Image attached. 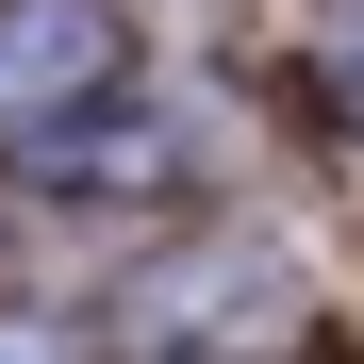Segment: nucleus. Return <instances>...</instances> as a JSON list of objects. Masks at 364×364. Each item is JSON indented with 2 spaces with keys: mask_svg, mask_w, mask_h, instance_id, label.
<instances>
[{
  "mask_svg": "<svg viewBox=\"0 0 364 364\" xmlns=\"http://www.w3.org/2000/svg\"><path fill=\"white\" fill-rule=\"evenodd\" d=\"M116 315H133L149 364H265L298 331V265L265 249V232H199V249H166Z\"/></svg>",
  "mask_w": 364,
  "mask_h": 364,
  "instance_id": "nucleus-1",
  "label": "nucleus"
},
{
  "mask_svg": "<svg viewBox=\"0 0 364 364\" xmlns=\"http://www.w3.org/2000/svg\"><path fill=\"white\" fill-rule=\"evenodd\" d=\"M133 67V17L116 0H0V149H50L83 133Z\"/></svg>",
  "mask_w": 364,
  "mask_h": 364,
  "instance_id": "nucleus-2",
  "label": "nucleus"
},
{
  "mask_svg": "<svg viewBox=\"0 0 364 364\" xmlns=\"http://www.w3.org/2000/svg\"><path fill=\"white\" fill-rule=\"evenodd\" d=\"M348 116H364V50H348Z\"/></svg>",
  "mask_w": 364,
  "mask_h": 364,
  "instance_id": "nucleus-4",
  "label": "nucleus"
},
{
  "mask_svg": "<svg viewBox=\"0 0 364 364\" xmlns=\"http://www.w3.org/2000/svg\"><path fill=\"white\" fill-rule=\"evenodd\" d=\"M0 364H67V348H50V331H33V315H0Z\"/></svg>",
  "mask_w": 364,
  "mask_h": 364,
  "instance_id": "nucleus-3",
  "label": "nucleus"
}]
</instances>
